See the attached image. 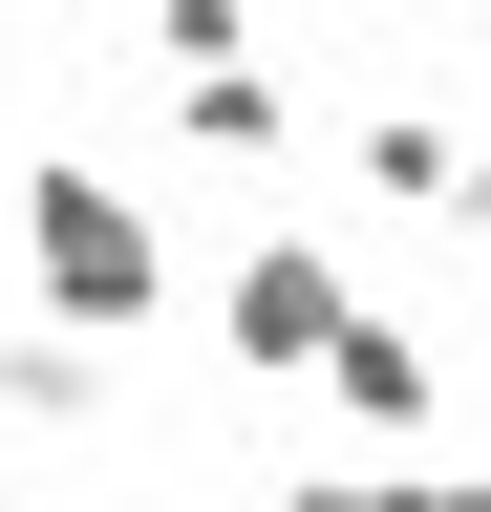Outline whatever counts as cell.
Returning <instances> with one entry per match:
<instances>
[{
	"mask_svg": "<svg viewBox=\"0 0 491 512\" xmlns=\"http://www.w3.org/2000/svg\"><path fill=\"white\" fill-rule=\"evenodd\" d=\"M43 278H65L86 320H129V299H150V235H129V214H107V192H86V171H43Z\"/></svg>",
	"mask_w": 491,
	"mask_h": 512,
	"instance_id": "1",
	"label": "cell"
}]
</instances>
